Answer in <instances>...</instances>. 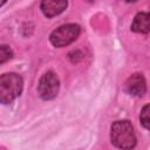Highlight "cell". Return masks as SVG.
Instances as JSON below:
<instances>
[{
	"label": "cell",
	"mask_w": 150,
	"mask_h": 150,
	"mask_svg": "<svg viewBox=\"0 0 150 150\" xmlns=\"http://www.w3.org/2000/svg\"><path fill=\"white\" fill-rule=\"evenodd\" d=\"M110 138L112 144L122 150H131L136 145V136L129 121H116L111 125Z\"/></svg>",
	"instance_id": "6da1fadb"
},
{
	"label": "cell",
	"mask_w": 150,
	"mask_h": 150,
	"mask_svg": "<svg viewBox=\"0 0 150 150\" xmlns=\"http://www.w3.org/2000/svg\"><path fill=\"white\" fill-rule=\"evenodd\" d=\"M23 82L20 75L14 73L4 74L0 77V101L4 104L13 102L22 91Z\"/></svg>",
	"instance_id": "7a4b0ae2"
},
{
	"label": "cell",
	"mask_w": 150,
	"mask_h": 150,
	"mask_svg": "<svg viewBox=\"0 0 150 150\" xmlns=\"http://www.w3.org/2000/svg\"><path fill=\"white\" fill-rule=\"evenodd\" d=\"M80 34V26L75 23H67L60 26L50 34V42L55 47H64L77 39Z\"/></svg>",
	"instance_id": "3957f363"
},
{
	"label": "cell",
	"mask_w": 150,
	"mask_h": 150,
	"mask_svg": "<svg viewBox=\"0 0 150 150\" xmlns=\"http://www.w3.org/2000/svg\"><path fill=\"white\" fill-rule=\"evenodd\" d=\"M60 88V81L59 77L56 76L55 73L53 71H47L42 75V77L39 81L38 84V91L39 95L43 100H52L54 98Z\"/></svg>",
	"instance_id": "277c9868"
},
{
	"label": "cell",
	"mask_w": 150,
	"mask_h": 150,
	"mask_svg": "<svg viewBox=\"0 0 150 150\" xmlns=\"http://www.w3.org/2000/svg\"><path fill=\"white\" fill-rule=\"evenodd\" d=\"M125 89L130 95L134 96H142L146 91V83L142 74H134L131 75L125 83Z\"/></svg>",
	"instance_id": "5b68a950"
},
{
	"label": "cell",
	"mask_w": 150,
	"mask_h": 150,
	"mask_svg": "<svg viewBox=\"0 0 150 150\" xmlns=\"http://www.w3.org/2000/svg\"><path fill=\"white\" fill-rule=\"evenodd\" d=\"M67 7V1L63 0H45L41 2V11L47 18H53L61 12H63Z\"/></svg>",
	"instance_id": "8992f818"
},
{
	"label": "cell",
	"mask_w": 150,
	"mask_h": 150,
	"mask_svg": "<svg viewBox=\"0 0 150 150\" xmlns=\"http://www.w3.org/2000/svg\"><path fill=\"white\" fill-rule=\"evenodd\" d=\"M131 30L136 33H149L150 32V13L141 12L136 14L131 23Z\"/></svg>",
	"instance_id": "52a82bcc"
},
{
	"label": "cell",
	"mask_w": 150,
	"mask_h": 150,
	"mask_svg": "<svg viewBox=\"0 0 150 150\" xmlns=\"http://www.w3.org/2000/svg\"><path fill=\"white\" fill-rule=\"evenodd\" d=\"M139 121L145 129L150 130V103L142 108L139 114Z\"/></svg>",
	"instance_id": "ba28073f"
},
{
	"label": "cell",
	"mask_w": 150,
	"mask_h": 150,
	"mask_svg": "<svg viewBox=\"0 0 150 150\" xmlns=\"http://www.w3.org/2000/svg\"><path fill=\"white\" fill-rule=\"evenodd\" d=\"M12 57V50L8 46L2 45L0 47V63L6 62L7 60H9Z\"/></svg>",
	"instance_id": "9c48e42d"
}]
</instances>
